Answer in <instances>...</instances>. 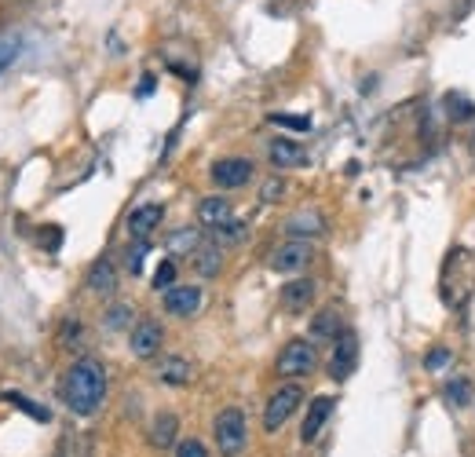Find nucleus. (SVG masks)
Returning <instances> with one entry per match:
<instances>
[{
  "label": "nucleus",
  "instance_id": "f257e3e1",
  "mask_svg": "<svg viewBox=\"0 0 475 457\" xmlns=\"http://www.w3.org/2000/svg\"><path fill=\"white\" fill-rule=\"evenodd\" d=\"M107 399V370L100 358H77L62 381V403L77 417H91Z\"/></svg>",
  "mask_w": 475,
  "mask_h": 457
},
{
  "label": "nucleus",
  "instance_id": "f03ea898",
  "mask_svg": "<svg viewBox=\"0 0 475 457\" xmlns=\"http://www.w3.org/2000/svg\"><path fill=\"white\" fill-rule=\"evenodd\" d=\"M213 432H216V446H220L223 457H242V450L249 443V428H245V414L238 406L220 410Z\"/></svg>",
  "mask_w": 475,
  "mask_h": 457
},
{
  "label": "nucleus",
  "instance_id": "7ed1b4c3",
  "mask_svg": "<svg viewBox=\"0 0 475 457\" xmlns=\"http://www.w3.org/2000/svg\"><path fill=\"white\" fill-rule=\"evenodd\" d=\"M315 366H318L315 340H290L278 355V374L281 377H308V374H315Z\"/></svg>",
  "mask_w": 475,
  "mask_h": 457
},
{
  "label": "nucleus",
  "instance_id": "20e7f679",
  "mask_svg": "<svg viewBox=\"0 0 475 457\" xmlns=\"http://www.w3.org/2000/svg\"><path fill=\"white\" fill-rule=\"evenodd\" d=\"M300 403H304V388H300V385H281V388L267 399V406H263V428H267V432H278L285 421H290V417L300 410Z\"/></svg>",
  "mask_w": 475,
  "mask_h": 457
},
{
  "label": "nucleus",
  "instance_id": "39448f33",
  "mask_svg": "<svg viewBox=\"0 0 475 457\" xmlns=\"http://www.w3.org/2000/svg\"><path fill=\"white\" fill-rule=\"evenodd\" d=\"M311 260H315V249H311V242H304V238H290L285 245H278V249L271 252V267H274L278 274H297V271H304Z\"/></svg>",
  "mask_w": 475,
  "mask_h": 457
},
{
  "label": "nucleus",
  "instance_id": "423d86ee",
  "mask_svg": "<svg viewBox=\"0 0 475 457\" xmlns=\"http://www.w3.org/2000/svg\"><path fill=\"white\" fill-rule=\"evenodd\" d=\"M358 366V337L351 329H344L337 340H333V355H329V377L333 381H347Z\"/></svg>",
  "mask_w": 475,
  "mask_h": 457
},
{
  "label": "nucleus",
  "instance_id": "0eeeda50",
  "mask_svg": "<svg viewBox=\"0 0 475 457\" xmlns=\"http://www.w3.org/2000/svg\"><path fill=\"white\" fill-rule=\"evenodd\" d=\"M161 344H165V329L157 319H139L128 333V348L136 358H154L161 351Z\"/></svg>",
  "mask_w": 475,
  "mask_h": 457
},
{
  "label": "nucleus",
  "instance_id": "6e6552de",
  "mask_svg": "<svg viewBox=\"0 0 475 457\" xmlns=\"http://www.w3.org/2000/svg\"><path fill=\"white\" fill-rule=\"evenodd\" d=\"M213 183L223 191H234V187H245V183L252 179V161L249 157H223L213 165Z\"/></svg>",
  "mask_w": 475,
  "mask_h": 457
},
{
  "label": "nucleus",
  "instance_id": "1a4fd4ad",
  "mask_svg": "<svg viewBox=\"0 0 475 457\" xmlns=\"http://www.w3.org/2000/svg\"><path fill=\"white\" fill-rule=\"evenodd\" d=\"M202 308V286H172L165 290V311L176 319H190Z\"/></svg>",
  "mask_w": 475,
  "mask_h": 457
},
{
  "label": "nucleus",
  "instance_id": "9d476101",
  "mask_svg": "<svg viewBox=\"0 0 475 457\" xmlns=\"http://www.w3.org/2000/svg\"><path fill=\"white\" fill-rule=\"evenodd\" d=\"M154 374H157V381H161V385L183 388V385H190V377H195V366H190L183 355H165V358H157Z\"/></svg>",
  "mask_w": 475,
  "mask_h": 457
},
{
  "label": "nucleus",
  "instance_id": "9b49d317",
  "mask_svg": "<svg viewBox=\"0 0 475 457\" xmlns=\"http://www.w3.org/2000/svg\"><path fill=\"white\" fill-rule=\"evenodd\" d=\"M333 403H337V399H329V395L311 399V406H308V414H304L300 443H315V439L322 435V428H326V421H329V414H333Z\"/></svg>",
  "mask_w": 475,
  "mask_h": 457
},
{
  "label": "nucleus",
  "instance_id": "f8f14e48",
  "mask_svg": "<svg viewBox=\"0 0 475 457\" xmlns=\"http://www.w3.org/2000/svg\"><path fill=\"white\" fill-rule=\"evenodd\" d=\"M84 286H88L95 297H110V293L118 290V271H114V263H110V256H100V260L88 267Z\"/></svg>",
  "mask_w": 475,
  "mask_h": 457
},
{
  "label": "nucleus",
  "instance_id": "ddd939ff",
  "mask_svg": "<svg viewBox=\"0 0 475 457\" xmlns=\"http://www.w3.org/2000/svg\"><path fill=\"white\" fill-rule=\"evenodd\" d=\"M315 293H318V286L311 279H293V282L281 286V308L285 311H304V308H311Z\"/></svg>",
  "mask_w": 475,
  "mask_h": 457
},
{
  "label": "nucleus",
  "instance_id": "4468645a",
  "mask_svg": "<svg viewBox=\"0 0 475 457\" xmlns=\"http://www.w3.org/2000/svg\"><path fill=\"white\" fill-rule=\"evenodd\" d=\"M161 216H165V209H161L157 202H150V205H139V209H132V216H128V234H132V238H139V242H147V238H150V234L157 231Z\"/></svg>",
  "mask_w": 475,
  "mask_h": 457
},
{
  "label": "nucleus",
  "instance_id": "2eb2a0df",
  "mask_svg": "<svg viewBox=\"0 0 475 457\" xmlns=\"http://www.w3.org/2000/svg\"><path fill=\"white\" fill-rule=\"evenodd\" d=\"M267 157H271L274 168H297V165L308 161V154H304V147L297 139H271Z\"/></svg>",
  "mask_w": 475,
  "mask_h": 457
},
{
  "label": "nucleus",
  "instance_id": "dca6fc26",
  "mask_svg": "<svg viewBox=\"0 0 475 457\" xmlns=\"http://www.w3.org/2000/svg\"><path fill=\"white\" fill-rule=\"evenodd\" d=\"M227 220H234V209H231V202H227V198L213 195V198H205V202L198 205V224H202V227L216 231V227H223Z\"/></svg>",
  "mask_w": 475,
  "mask_h": 457
},
{
  "label": "nucleus",
  "instance_id": "f3484780",
  "mask_svg": "<svg viewBox=\"0 0 475 457\" xmlns=\"http://www.w3.org/2000/svg\"><path fill=\"white\" fill-rule=\"evenodd\" d=\"M190 263H195V271L202 274V279H216V274L223 271V245H216V242L198 245L195 256H190Z\"/></svg>",
  "mask_w": 475,
  "mask_h": 457
},
{
  "label": "nucleus",
  "instance_id": "a211bd4d",
  "mask_svg": "<svg viewBox=\"0 0 475 457\" xmlns=\"http://www.w3.org/2000/svg\"><path fill=\"white\" fill-rule=\"evenodd\" d=\"M285 231H290L293 238H315V234H322V231H326V220H322L318 213L304 209V213H297V216L285 220Z\"/></svg>",
  "mask_w": 475,
  "mask_h": 457
},
{
  "label": "nucleus",
  "instance_id": "6ab92c4d",
  "mask_svg": "<svg viewBox=\"0 0 475 457\" xmlns=\"http://www.w3.org/2000/svg\"><path fill=\"white\" fill-rule=\"evenodd\" d=\"M340 333H344V326H340V311L337 308H326V311H318L311 319V340H337Z\"/></svg>",
  "mask_w": 475,
  "mask_h": 457
},
{
  "label": "nucleus",
  "instance_id": "aec40b11",
  "mask_svg": "<svg viewBox=\"0 0 475 457\" xmlns=\"http://www.w3.org/2000/svg\"><path fill=\"white\" fill-rule=\"evenodd\" d=\"M176 432H179L176 414H157V417H154V424H150V443H154L157 450H165V446H172V443H176Z\"/></svg>",
  "mask_w": 475,
  "mask_h": 457
},
{
  "label": "nucleus",
  "instance_id": "412c9836",
  "mask_svg": "<svg viewBox=\"0 0 475 457\" xmlns=\"http://www.w3.org/2000/svg\"><path fill=\"white\" fill-rule=\"evenodd\" d=\"M442 395H446V403L450 406H468L471 403V395H475V388H471V381L468 377H450L446 385H442Z\"/></svg>",
  "mask_w": 475,
  "mask_h": 457
},
{
  "label": "nucleus",
  "instance_id": "4be33fe9",
  "mask_svg": "<svg viewBox=\"0 0 475 457\" xmlns=\"http://www.w3.org/2000/svg\"><path fill=\"white\" fill-rule=\"evenodd\" d=\"M202 245V238H198V231L195 227H183V231H176L172 238H168V252L172 256H183V252H190L195 256V249Z\"/></svg>",
  "mask_w": 475,
  "mask_h": 457
},
{
  "label": "nucleus",
  "instance_id": "5701e85b",
  "mask_svg": "<svg viewBox=\"0 0 475 457\" xmlns=\"http://www.w3.org/2000/svg\"><path fill=\"white\" fill-rule=\"evenodd\" d=\"M245 234H249V224H245V220H227L223 227L213 231V242H216V245H234V242H242Z\"/></svg>",
  "mask_w": 475,
  "mask_h": 457
},
{
  "label": "nucleus",
  "instance_id": "b1692460",
  "mask_svg": "<svg viewBox=\"0 0 475 457\" xmlns=\"http://www.w3.org/2000/svg\"><path fill=\"white\" fill-rule=\"evenodd\" d=\"M5 399H8V403H12L15 410H23V414H30L33 421H48V417H52V414H48L44 406H37L33 399H26V395H19V392H5Z\"/></svg>",
  "mask_w": 475,
  "mask_h": 457
},
{
  "label": "nucleus",
  "instance_id": "393cba45",
  "mask_svg": "<svg viewBox=\"0 0 475 457\" xmlns=\"http://www.w3.org/2000/svg\"><path fill=\"white\" fill-rule=\"evenodd\" d=\"M19 48H23V41L15 37V33H8V37H0V77H5V70L19 59Z\"/></svg>",
  "mask_w": 475,
  "mask_h": 457
},
{
  "label": "nucleus",
  "instance_id": "a878e982",
  "mask_svg": "<svg viewBox=\"0 0 475 457\" xmlns=\"http://www.w3.org/2000/svg\"><path fill=\"white\" fill-rule=\"evenodd\" d=\"M172 286H176V263L161 260L157 271H154V290H172Z\"/></svg>",
  "mask_w": 475,
  "mask_h": 457
},
{
  "label": "nucleus",
  "instance_id": "bb28decb",
  "mask_svg": "<svg viewBox=\"0 0 475 457\" xmlns=\"http://www.w3.org/2000/svg\"><path fill=\"white\" fill-rule=\"evenodd\" d=\"M103 322H107V329H125V326L132 322V308H128V304H114Z\"/></svg>",
  "mask_w": 475,
  "mask_h": 457
},
{
  "label": "nucleus",
  "instance_id": "cd10ccee",
  "mask_svg": "<svg viewBox=\"0 0 475 457\" xmlns=\"http://www.w3.org/2000/svg\"><path fill=\"white\" fill-rule=\"evenodd\" d=\"M271 125L293 129V132H308V129H311V118H293V114H271Z\"/></svg>",
  "mask_w": 475,
  "mask_h": 457
},
{
  "label": "nucleus",
  "instance_id": "c85d7f7f",
  "mask_svg": "<svg viewBox=\"0 0 475 457\" xmlns=\"http://www.w3.org/2000/svg\"><path fill=\"white\" fill-rule=\"evenodd\" d=\"M176 457H209V450L198 439H183V443H176Z\"/></svg>",
  "mask_w": 475,
  "mask_h": 457
},
{
  "label": "nucleus",
  "instance_id": "c756f323",
  "mask_svg": "<svg viewBox=\"0 0 475 457\" xmlns=\"http://www.w3.org/2000/svg\"><path fill=\"white\" fill-rule=\"evenodd\" d=\"M62 348H81V322L77 319L62 322Z\"/></svg>",
  "mask_w": 475,
  "mask_h": 457
},
{
  "label": "nucleus",
  "instance_id": "7c9ffc66",
  "mask_svg": "<svg viewBox=\"0 0 475 457\" xmlns=\"http://www.w3.org/2000/svg\"><path fill=\"white\" fill-rule=\"evenodd\" d=\"M143 256H147V242H139V245L128 249V260H125V263H128V274H139V271H143Z\"/></svg>",
  "mask_w": 475,
  "mask_h": 457
},
{
  "label": "nucleus",
  "instance_id": "2f4dec72",
  "mask_svg": "<svg viewBox=\"0 0 475 457\" xmlns=\"http://www.w3.org/2000/svg\"><path fill=\"white\" fill-rule=\"evenodd\" d=\"M285 191V183L281 179H271V183H263V202H278V195Z\"/></svg>",
  "mask_w": 475,
  "mask_h": 457
},
{
  "label": "nucleus",
  "instance_id": "473e14b6",
  "mask_svg": "<svg viewBox=\"0 0 475 457\" xmlns=\"http://www.w3.org/2000/svg\"><path fill=\"white\" fill-rule=\"evenodd\" d=\"M446 358H450V351H442V348H439V351H432L424 362L432 366V370H439V366H446Z\"/></svg>",
  "mask_w": 475,
  "mask_h": 457
},
{
  "label": "nucleus",
  "instance_id": "72a5a7b5",
  "mask_svg": "<svg viewBox=\"0 0 475 457\" xmlns=\"http://www.w3.org/2000/svg\"><path fill=\"white\" fill-rule=\"evenodd\" d=\"M59 242H62V234H59V227H52V231L44 234V245H48V249H59Z\"/></svg>",
  "mask_w": 475,
  "mask_h": 457
},
{
  "label": "nucleus",
  "instance_id": "f704fd0d",
  "mask_svg": "<svg viewBox=\"0 0 475 457\" xmlns=\"http://www.w3.org/2000/svg\"><path fill=\"white\" fill-rule=\"evenodd\" d=\"M154 91V77H143V84H139V96H150Z\"/></svg>",
  "mask_w": 475,
  "mask_h": 457
}]
</instances>
